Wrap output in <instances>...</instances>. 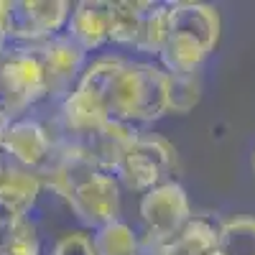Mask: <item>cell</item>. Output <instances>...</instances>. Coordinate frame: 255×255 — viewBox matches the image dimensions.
I'll return each mask as SVG.
<instances>
[{
    "instance_id": "obj_9",
    "label": "cell",
    "mask_w": 255,
    "mask_h": 255,
    "mask_svg": "<svg viewBox=\"0 0 255 255\" xmlns=\"http://www.w3.org/2000/svg\"><path fill=\"white\" fill-rule=\"evenodd\" d=\"M3 151L10 153V158H15L23 168H41L49 163L54 153V143H51L49 130L38 120L20 118V120H13L3 143Z\"/></svg>"
},
{
    "instance_id": "obj_19",
    "label": "cell",
    "mask_w": 255,
    "mask_h": 255,
    "mask_svg": "<svg viewBox=\"0 0 255 255\" xmlns=\"http://www.w3.org/2000/svg\"><path fill=\"white\" fill-rule=\"evenodd\" d=\"M217 255H255V217H232L217 227Z\"/></svg>"
},
{
    "instance_id": "obj_23",
    "label": "cell",
    "mask_w": 255,
    "mask_h": 255,
    "mask_svg": "<svg viewBox=\"0 0 255 255\" xmlns=\"http://www.w3.org/2000/svg\"><path fill=\"white\" fill-rule=\"evenodd\" d=\"M54 255H97L92 238L84 232H67L54 245Z\"/></svg>"
},
{
    "instance_id": "obj_8",
    "label": "cell",
    "mask_w": 255,
    "mask_h": 255,
    "mask_svg": "<svg viewBox=\"0 0 255 255\" xmlns=\"http://www.w3.org/2000/svg\"><path fill=\"white\" fill-rule=\"evenodd\" d=\"M171 33L176 38H186L197 44L202 51H215L220 41V13L207 3H171Z\"/></svg>"
},
{
    "instance_id": "obj_5",
    "label": "cell",
    "mask_w": 255,
    "mask_h": 255,
    "mask_svg": "<svg viewBox=\"0 0 255 255\" xmlns=\"http://www.w3.org/2000/svg\"><path fill=\"white\" fill-rule=\"evenodd\" d=\"M72 5L67 0H20L13 3L10 18V36L31 41V44H44L61 31L64 23H69Z\"/></svg>"
},
{
    "instance_id": "obj_1",
    "label": "cell",
    "mask_w": 255,
    "mask_h": 255,
    "mask_svg": "<svg viewBox=\"0 0 255 255\" xmlns=\"http://www.w3.org/2000/svg\"><path fill=\"white\" fill-rule=\"evenodd\" d=\"M168 113V72L153 64H130L123 69L110 97V115L118 120L151 123Z\"/></svg>"
},
{
    "instance_id": "obj_14",
    "label": "cell",
    "mask_w": 255,
    "mask_h": 255,
    "mask_svg": "<svg viewBox=\"0 0 255 255\" xmlns=\"http://www.w3.org/2000/svg\"><path fill=\"white\" fill-rule=\"evenodd\" d=\"M135 135L138 133L130 130V128H128L123 120L110 118L95 135H90L87 140H79V143L87 145V151L92 153V158L97 161V166L102 168V171L110 174V171H115V168H118L123 153L128 151V145L133 143Z\"/></svg>"
},
{
    "instance_id": "obj_25",
    "label": "cell",
    "mask_w": 255,
    "mask_h": 255,
    "mask_svg": "<svg viewBox=\"0 0 255 255\" xmlns=\"http://www.w3.org/2000/svg\"><path fill=\"white\" fill-rule=\"evenodd\" d=\"M10 125H13L10 113H8L5 108H0V148H3V143H5V135H8V130H10Z\"/></svg>"
},
{
    "instance_id": "obj_20",
    "label": "cell",
    "mask_w": 255,
    "mask_h": 255,
    "mask_svg": "<svg viewBox=\"0 0 255 255\" xmlns=\"http://www.w3.org/2000/svg\"><path fill=\"white\" fill-rule=\"evenodd\" d=\"M92 245L97 255H138V248H140L130 225H125L120 220L97 227Z\"/></svg>"
},
{
    "instance_id": "obj_3",
    "label": "cell",
    "mask_w": 255,
    "mask_h": 255,
    "mask_svg": "<svg viewBox=\"0 0 255 255\" xmlns=\"http://www.w3.org/2000/svg\"><path fill=\"white\" fill-rule=\"evenodd\" d=\"M176 163V151L174 145L161 135H135L133 143L128 145L118 163V176L138 191H151L163 179Z\"/></svg>"
},
{
    "instance_id": "obj_6",
    "label": "cell",
    "mask_w": 255,
    "mask_h": 255,
    "mask_svg": "<svg viewBox=\"0 0 255 255\" xmlns=\"http://www.w3.org/2000/svg\"><path fill=\"white\" fill-rule=\"evenodd\" d=\"M72 212L92 227H102L118 220L120 212V186L118 179L108 171L95 174L90 181H84L79 189H74L67 197Z\"/></svg>"
},
{
    "instance_id": "obj_12",
    "label": "cell",
    "mask_w": 255,
    "mask_h": 255,
    "mask_svg": "<svg viewBox=\"0 0 255 255\" xmlns=\"http://www.w3.org/2000/svg\"><path fill=\"white\" fill-rule=\"evenodd\" d=\"M69 38L84 51L100 49L110 41V3L105 0H82L69 15Z\"/></svg>"
},
{
    "instance_id": "obj_7",
    "label": "cell",
    "mask_w": 255,
    "mask_h": 255,
    "mask_svg": "<svg viewBox=\"0 0 255 255\" xmlns=\"http://www.w3.org/2000/svg\"><path fill=\"white\" fill-rule=\"evenodd\" d=\"M51 163H46L44 174H46V186L54 189L59 197L67 199L74 189H79L84 181H90L95 174H100L102 168L97 166V161L92 158V153L87 151V145L74 140L67 143L64 148H54V153L49 158Z\"/></svg>"
},
{
    "instance_id": "obj_27",
    "label": "cell",
    "mask_w": 255,
    "mask_h": 255,
    "mask_svg": "<svg viewBox=\"0 0 255 255\" xmlns=\"http://www.w3.org/2000/svg\"><path fill=\"white\" fill-rule=\"evenodd\" d=\"M253 168H255V156H253Z\"/></svg>"
},
{
    "instance_id": "obj_22",
    "label": "cell",
    "mask_w": 255,
    "mask_h": 255,
    "mask_svg": "<svg viewBox=\"0 0 255 255\" xmlns=\"http://www.w3.org/2000/svg\"><path fill=\"white\" fill-rule=\"evenodd\" d=\"M202 82L197 72L168 74V113H189L199 102Z\"/></svg>"
},
{
    "instance_id": "obj_11",
    "label": "cell",
    "mask_w": 255,
    "mask_h": 255,
    "mask_svg": "<svg viewBox=\"0 0 255 255\" xmlns=\"http://www.w3.org/2000/svg\"><path fill=\"white\" fill-rule=\"evenodd\" d=\"M41 64L46 69V77H49V90H61L79 74L84 72V49L77 46L74 41L67 36V38H49L44 44L33 46Z\"/></svg>"
},
{
    "instance_id": "obj_18",
    "label": "cell",
    "mask_w": 255,
    "mask_h": 255,
    "mask_svg": "<svg viewBox=\"0 0 255 255\" xmlns=\"http://www.w3.org/2000/svg\"><path fill=\"white\" fill-rule=\"evenodd\" d=\"M0 255H41L38 232L28 217H0Z\"/></svg>"
},
{
    "instance_id": "obj_26",
    "label": "cell",
    "mask_w": 255,
    "mask_h": 255,
    "mask_svg": "<svg viewBox=\"0 0 255 255\" xmlns=\"http://www.w3.org/2000/svg\"><path fill=\"white\" fill-rule=\"evenodd\" d=\"M5 41H8V36H5V33H0V59H3V49H5Z\"/></svg>"
},
{
    "instance_id": "obj_16",
    "label": "cell",
    "mask_w": 255,
    "mask_h": 255,
    "mask_svg": "<svg viewBox=\"0 0 255 255\" xmlns=\"http://www.w3.org/2000/svg\"><path fill=\"white\" fill-rule=\"evenodd\" d=\"M148 8H151V3H138V0L110 3V41L125 46H138Z\"/></svg>"
},
{
    "instance_id": "obj_10",
    "label": "cell",
    "mask_w": 255,
    "mask_h": 255,
    "mask_svg": "<svg viewBox=\"0 0 255 255\" xmlns=\"http://www.w3.org/2000/svg\"><path fill=\"white\" fill-rule=\"evenodd\" d=\"M110 118L113 115L108 105L82 87H77L74 92L64 97L61 120H64V128L72 135H77V140H87L90 135H95Z\"/></svg>"
},
{
    "instance_id": "obj_21",
    "label": "cell",
    "mask_w": 255,
    "mask_h": 255,
    "mask_svg": "<svg viewBox=\"0 0 255 255\" xmlns=\"http://www.w3.org/2000/svg\"><path fill=\"white\" fill-rule=\"evenodd\" d=\"M168 33H171V8L151 3L148 15H145V23H143L140 41H138L135 49L148 51V54H161L166 41H168Z\"/></svg>"
},
{
    "instance_id": "obj_24",
    "label": "cell",
    "mask_w": 255,
    "mask_h": 255,
    "mask_svg": "<svg viewBox=\"0 0 255 255\" xmlns=\"http://www.w3.org/2000/svg\"><path fill=\"white\" fill-rule=\"evenodd\" d=\"M10 18H13V3L0 0V33H5L10 38Z\"/></svg>"
},
{
    "instance_id": "obj_13",
    "label": "cell",
    "mask_w": 255,
    "mask_h": 255,
    "mask_svg": "<svg viewBox=\"0 0 255 255\" xmlns=\"http://www.w3.org/2000/svg\"><path fill=\"white\" fill-rule=\"evenodd\" d=\"M38 174L23 166H0V209L10 217H26L41 194Z\"/></svg>"
},
{
    "instance_id": "obj_4",
    "label": "cell",
    "mask_w": 255,
    "mask_h": 255,
    "mask_svg": "<svg viewBox=\"0 0 255 255\" xmlns=\"http://www.w3.org/2000/svg\"><path fill=\"white\" fill-rule=\"evenodd\" d=\"M140 217L156 248L176 238L189 222V197L186 189L176 181H163L156 189L145 191L140 199Z\"/></svg>"
},
{
    "instance_id": "obj_15",
    "label": "cell",
    "mask_w": 255,
    "mask_h": 255,
    "mask_svg": "<svg viewBox=\"0 0 255 255\" xmlns=\"http://www.w3.org/2000/svg\"><path fill=\"white\" fill-rule=\"evenodd\" d=\"M156 255H217V230L204 220H189L176 238L156 248Z\"/></svg>"
},
{
    "instance_id": "obj_17",
    "label": "cell",
    "mask_w": 255,
    "mask_h": 255,
    "mask_svg": "<svg viewBox=\"0 0 255 255\" xmlns=\"http://www.w3.org/2000/svg\"><path fill=\"white\" fill-rule=\"evenodd\" d=\"M125 67H128V61L120 59V56H100V59H95L92 64L84 67V72L79 74L77 87L92 92L95 97H100L110 108V97L115 92V84H118Z\"/></svg>"
},
{
    "instance_id": "obj_2",
    "label": "cell",
    "mask_w": 255,
    "mask_h": 255,
    "mask_svg": "<svg viewBox=\"0 0 255 255\" xmlns=\"http://www.w3.org/2000/svg\"><path fill=\"white\" fill-rule=\"evenodd\" d=\"M0 92H3V108L10 115L31 108L33 102L51 92L46 69L36 49H15L10 54H3V59H0Z\"/></svg>"
}]
</instances>
